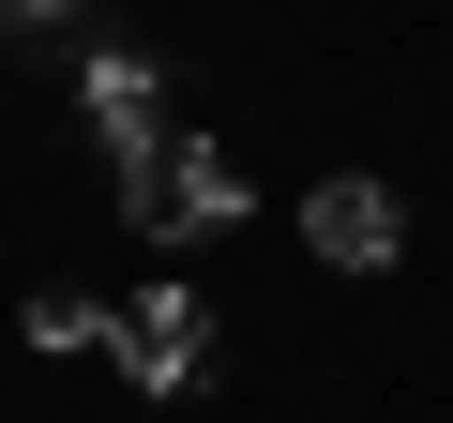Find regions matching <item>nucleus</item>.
I'll return each instance as SVG.
<instances>
[{"label": "nucleus", "mask_w": 453, "mask_h": 423, "mask_svg": "<svg viewBox=\"0 0 453 423\" xmlns=\"http://www.w3.org/2000/svg\"><path fill=\"white\" fill-rule=\"evenodd\" d=\"M121 212H136V242H181V227H226V212H242V181H226L211 136H166V151L121 181Z\"/></svg>", "instance_id": "nucleus-1"}, {"label": "nucleus", "mask_w": 453, "mask_h": 423, "mask_svg": "<svg viewBox=\"0 0 453 423\" xmlns=\"http://www.w3.org/2000/svg\"><path fill=\"white\" fill-rule=\"evenodd\" d=\"M106 348H121L136 393H181V378L211 363V303H196V288H136V303H106Z\"/></svg>", "instance_id": "nucleus-2"}, {"label": "nucleus", "mask_w": 453, "mask_h": 423, "mask_svg": "<svg viewBox=\"0 0 453 423\" xmlns=\"http://www.w3.org/2000/svg\"><path fill=\"white\" fill-rule=\"evenodd\" d=\"M303 242H318L333 273H393V258H408V212H393V181H363V166H333V181L303 196Z\"/></svg>", "instance_id": "nucleus-3"}, {"label": "nucleus", "mask_w": 453, "mask_h": 423, "mask_svg": "<svg viewBox=\"0 0 453 423\" xmlns=\"http://www.w3.org/2000/svg\"><path fill=\"white\" fill-rule=\"evenodd\" d=\"M91 136H106L121 166H151V151H166V121H151V61H136V46H106V61H91Z\"/></svg>", "instance_id": "nucleus-4"}, {"label": "nucleus", "mask_w": 453, "mask_h": 423, "mask_svg": "<svg viewBox=\"0 0 453 423\" xmlns=\"http://www.w3.org/2000/svg\"><path fill=\"white\" fill-rule=\"evenodd\" d=\"M106 333V303H76V288H31V348H91Z\"/></svg>", "instance_id": "nucleus-5"}, {"label": "nucleus", "mask_w": 453, "mask_h": 423, "mask_svg": "<svg viewBox=\"0 0 453 423\" xmlns=\"http://www.w3.org/2000/svg\"><path fill=\"white\" fill-rule=\"evenodd\" d=\"M31 16H76V0H31Z\"/></svg>", "instance_id": "nucleus-6"}]
</instances>
